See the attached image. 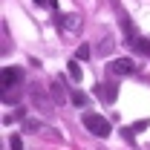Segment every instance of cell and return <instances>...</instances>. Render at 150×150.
Listing matches in <instances>:
<instances>
[{"label": "cell", "instance_id": "cell-9", "mask_svg": "<svg viewBox=\"0 0 150 150\" xmlns=\"http://www.w3.org/2000/svg\"><path fill=\"white\" fill-rule=\"evenodd\" d=\"M112 43H115V40H112V35H104L101 46H98V55H110V52H112Z\"/></svg>", "mask_w": 150, "mask_h": 150}, {"label": "cell", "instance_id": "cell-7", "mask_svg": "<svg viewBox=\"0 0 150 150\" xmlns=\"http://www.w3.org/2000/svg\"><path fill=\"white\" fill-rule=\"evenodd\" d=\"M61 23H64L67 32H78V29H81V18H78V15H64Z\"/></svg>", "mask_w": 150, "mask_h": 150}, {"label": "cell", "instance_id": "cell-16", "mask_svg": "<svg viewBox=\"0 0 150 150\" xmlns=\"http://www.w3.org/2000/svg\"><path fill=\"white\" fill-rule=\"evenodd\" d=\"M35 3H38V6H46V3H49V0H35Z\"/></svg>", "mask_w": 150, "mask_h": 150}, {"label": "cell", "instance_id": "cell-3", "mask_svg": "<svg viewBox=\"0 0 150 150\" xmlns=\"http://www.w3.org/2000/svg\"><path fill=\"white\" fill-rule=\"evenodd\" d=\"M95 95H98L104 104H115L118 87H115V84H95Z\"/></svg>", "mask_w": 150, "mask_h": 150}, {"label": "cell", "instance_id": "cell-12", "mask_svg": "<svg viewBox=\"0 0 150 150\" xmlns=\"http://www.w3.org/2000/svg\"><path fill=\"white\" fill-rule=\"evenodd\" d=\"M23 130H26V133H35V130H40V124L32 121V118H23Z\"/></svg>", "mask_w": 150, "mask_h": 150}, {"label": "cell", "instance_id": "cell-6", "mask_svg": "<svg viewBox=\"0 0 150 150\" xmlns=\"http://www.w3.org/2000/svg\"><path fill=\"white\" fill-rule=\"evenodd\" d=\"M49 98H52L55 104H64V101H67V95H64V84H61V78H55V81L49 84Z\"/></svg>", "mask_w": 150, "mask_h": 150}, {"label": "cell", "instance_id": "cell-5", "mask_svg": "<svg viewBox=\"0 0 150 150\" xmlns=\"http://www.w3.org/2000/svg\"><path fill=\"white\" fill-rule=\"evenodd\" d=\"M32 101H35V104H38V107H40L43 112L52 107V98H46V93H43V90H40L38 84H32Z\"/></svg>", "mask_w": 150, "mask_h": 150}, {"label": "cell", "instance_id": "cell-15", "mask_svg": "<svg viewBox=\"0 0 150 150\" xmlns=\"http://www.w3.org/2000/svg\"><path fill=\"white\" fill-rule=\"evenodd\" d=\"M87 58H90V46H81L78 49V61H87Z\"/></svg>", "mask_w": 150, "mask_h": 150}, {"label": "cell", "instance_id": "cell-11", "mask_svg": "<svg viewBox=\"0 0 150 150\" xmlns=\"http://www.w3.org/2000/svg\"><path fill=\"white\" fill-rule=\"evenodd\" d=\"M133 49H136V52H144V55H150V40H144V38H139V40L133 43Z\"/></svg>", "mask_w": 150, "mask_h": 150}, {"label": "cell", "instance_id": "cell-1", "mask_svg": "<svg viewBox=\"0 0 150 150\" xmlns=\"http://www.w3.org/2000/svg\"><path fill=\"white\" fill-rule=\"evenodd\" d=\"M84 127L93 133V136H101V139L110 136V121H107L104 115H93V112H87V115H84Z\"/></svg>", "mask_w": 150, "mask_h": 150}, {"label": "cell", "instance_id": "cell-8", "mask_svg": "<svg viewBox=\"0 0 150 150\" xmlns=\"http://www.w3.org/2000/svg\"><path fill=\"white\" fill-rule=\"evenodd\" d=\"M67 75H69V78H72L75 84H78V81H81V78H84V69H81V64H78V61H69V64H67Z\"/></svg>", "mask_w": 150, "mask_h": 150}, {"label": "cell", "instance_id": "cell-14", "mask_svg": "<svg viewBox=\"0 0 150 150\" xmlns=\"http://www.w3.org/2000/svg\"><path fill=\"white\" fill-rule=\"evenodd\" d=\"M9 147H12V150H23V136H12Z\"/></svg>", "mask_w": 150, "mask_h": 150}, {"label": "cell", "instance_id": "cell-13", "mask_svg": "<svg viewBox=\"0 0 150 150\" xmlns=\"http://www.w3.org/2000/svg\"><path fill=\"white\" fill-rule=\"evenodd\" d=\"M150 127V118H139V121H136V124H133V130L136 133H142V130H147Z\"/></svg>", "mask_w": 150, "mask_h": 150}, {"label": "cell", "instance_id": "cell-4", "mask_svg": "<svg viewBox=\"0 0 150 150\" xmlns=\"http://www.w3.org/2000/svg\"><path fill=\"white\" fill-rule=\"evenodd\" d=\"M0 81H3V87H15L18 81H23V69L20 67H6L0 72Z\"/></svg>", "mask_w": 150, "mask_h": 150}, {"label": "cell", "instance_id": "cell-2", "mask_svg": "<svg viewBox=\"0 0 150 150\" xmlns=\"http://www.w3.org/2000/svg\"><path fill=\"white\" fill-rule=\"evenodd\" d=\"M112 75H133V69H136V64H133L130 58H115V61H110V67H107Z\"/></svg>", "mask_w": 150, "mask_h": 150}, {"label": "cell", "instance_id": "cell-10", "mask_svg": "<svg viewBox=\"0 0 150 150\" xmlns=\"http://www.w3.org/2000/svg\"><path fill=\"white\" fill-rule=\"evenodd\" d=\"M69 101H72L75 107H87V101H90V98H87L84 93H78V90H75V93L69 95Z\"/></svg>", "mask_w": 150, "mask_h": 150}]
</instances>
